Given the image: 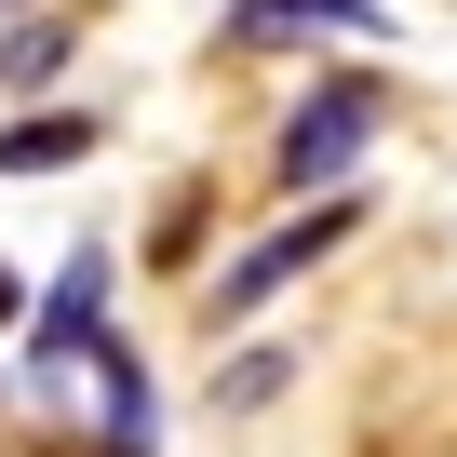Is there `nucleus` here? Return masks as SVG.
I'll return each instance as SVG.
<instances>
[{"mask_svg": "<svg viewBox=\"0 0 457 457\" xmlns=\"http://www.w3.org/2000/svg\"><path fill=\"white\" fill-rule=\"evenodd\" d=\"M377 121H390L377 81H323V95L283 121V162H270V175H283V188H323V175H350V162L377 148Z\"/></svg>", "mask_w": 457, "mask_h": 457, "instance_id": "1", "label": "nucleus"}, {"mask_svg": "<svg viewBox=\"0 0 457 457\" xmlns=\"http://www.w3.org/2000/svg\"><path fill=\"white\" fill-rule=\"evenodd\" d=\"M337 243H350V202H323V215H296V228H270V243H256L243 270H215V296H202V323H243V310H270V296H283L296 270H323Z\"/></svg>", "mask_w": 457, "mask_h": 457, "instance_id": "2", "label": "nucleus"}, {"mask_svg": "<svg viewBox=\"0 0 457 457\" xmlns=\"http://www.w3.org/2000/svg\"><path fill=\"white\" fill-rule=\"evenodd\" d=\"M283 28H377V0H228V54H256Z\"/></svg>", "mask_w": 457, "mask_h": 457, "instance_id": "3", "label": "nucleus"}, {"mask_svg": "<svg viewBox=\"0 0 457 457\" xmlns=\"http://www.w3.org/2000/svg\"><path fill=\"white\" fill-rule=\"evenodd\" d=\"M95 148V121L81 108H41V121H0V175H68Z\"/></svg>", "mask_w": 457, "mask_h": 457, "instance_id": "4", "label": "nucleus"}, {"mask_svg": "<svg viewBox=\"0 0 457 457\" xmlns=\"http://www.w3.org/2000/svg\"><path fill=\"white\" fill-rule=\"evenodd\" d=\"M81 377H95V403H108V444H121V457H148V377H135V350L108 337Z\"/></svg>", "mask_w": 457, "mask_h": 457, "instance_id": "5", "label": "nucleus"}, {"mask_svg": "<svg viewBox=\"0 0 457 457\" xmlns=\"http://www.w3.org/2000/svg\"><path fill=\"white\" fill-rule=\"evenodd\" d=\"M95 283H108V256H81V270H68V296L41 310V363H68V350L95 337Z\"/></svg>", "mask_w": 457, "mask_h": 457, "instance_id": "6", "label": "nucleus"}, {"mask_svg": "<svg viewBox=\"0 0 457 457\" xmlns=\"http://www.w3.org/2000/svg\"><path fill=\"white\" fill-rule=\"evenodd\" d=\"M68 68V28H14V41H0V81H54Z\"/></svg>", "mask_w": 457, "mask_h": 457, "instance_id": "7", "label": "nucleus"}, {"mask_svg": "<svg viewBox=\"0 0 457 457\" xmlns=\"http://www.w3.org/2000/svg\"><path fill=\"white\" fill-rule=\"evenodd\" d=\"M14 323H28V283H14V270H0V337H14Z\"/></svg>", "mask_w": 457, "mask_h": 457, "instance_id": "8", "label": "nucleus"}]
</instances>
